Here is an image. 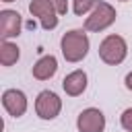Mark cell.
Masks as SVG:
<instances>
[{
	"label": "cell",
	"mask_w": 132,
	"mask_h": 132,
	"mask_svg": "<svg viewBox=\"0 0 132 132\" xmlns=\"http://www.w3.org/2000/svg\"><path fill=\"white\" fill-rule=\"evenodd\" d=\"M60 47H62L64 60L76 64L89 54V37H87V33L82 29H72V31L62 35Z\"/></svg>",
	"instance_id": "6da1fadb"
},
{
	"label": "cell",
	"mask_w": 132,
	"mask_h": 132,
	"mask_svg": "<svg viewBox=\"0 0 132 132\" xmlns=\"http://www.w3.org/2000/svg\"><path fill=\"white\" fill-rule=\"evenodd\" d=\"M126 56H128V43H126V39L122 35L111 33L99 43V58L109 66L122 64L126 60Z\"/></svg>",
	"instance_id": "7a4b0ae2"
},
{
	"label": "cell",
	"mask_w": 132,
	"mask_h": 132,
	"mask_svg": "<svg viewBox=\"0 0 132 132\" xmlns=\"http://www.w3.org/2000/svg\"><path fill=\"white\" fill-rule=\"evenodd\" d=\"M116 16H118V14H116V8H113L109 2L99 0L97 6H95V8L89 12V16L85 19V29H87V31H95V33L105 31L107 27L113 25Z\"/></svg>",
	"instance_id": "3957f363"
},
{
	"label": "cell",
	"mask_w": 132,
	"mask_h": 132,
	"mask_svg": "<svg viewBox=\"0 0 132 132\" xmlns=\"http://www.w3.org/2000/svg\"><path fill=\"white\" fill-rule=\"evenodd\" d=\"M62 111V99L54 91H41L35 99V113L41 120H54Z\"/></svg>",
	"instance_id": "277c9868"
},
{
	"label": "cell",
	"mask_w": 132,
	"mask_h": 132,
	"mask_svg": "<svg viewBox=\"0 0 132 132\" xmlns=\"http://www.w3.org/2000/svg\"><path fill=\"white\" fill-rule=\"evenodd\" d=\"M29 12L39 19V23L45 31H52V29L58 27V16L60 14L56 12V8L50 0H31L29 2Z\"/></svg>",
	"instance_id": "5b68a950"
},
{
	"label": "cell",
	"mask_w": 132,
	"mask_h": 132,
	"mask_svg": "<svg viewBox=\"0 0 132 132\" xmlns=\"http://www.w3.org/2000/svg\"><path fill=\"white\" fill-rule=\"evenodd\" d=\"M78 132H103L105 130V116L97 107H87L76 118Z\"/></svg>",
	"instance_id": "8992f818"
},
{
	"label": "cell",
	"mask_w": 132,
	"mask_h": 132,
	"mask_svg": "<svg viewBox=\"0 0 132 132\" xmlns=\"http://www.w3.org/2000/svg\"><path fill=\"white\" fill-rule=\"evenodd\" d=\"M2 105H4L8 116L21 118L27 111V95L19 89H6L2 93Z\"/></svg>",
	"instance_id": "52a82bcc"
},
{
	"label": "cell",
	"mask_w": 132,
	"mask_h": 132,
	"mask_svg": "<svg viewBox=\"0 0 132 132\" xmlns=\"http://www.w3.org/2000/svg\"><path fill=\"white\" fill-rule=\"evenodd\" d=\"M21 27H23V21H21V14L16 10H0V35H2V41H8L10 37H16L21 35Z\"/></svg>",
	"instance_id": "ba28073f"
},
{
	"label": "cell",
	"mask_w": 132,
	"mask_h": 132,
	"mask_svg": "<svg viewBox=\"0 0 132 132\" xmlns=\"http://www.w3.org/2000/svg\"><path fill=\"white\" fill-rule=\"evenodd\" d=\"M62 89H64L66 95H70V97L82 95L85 89H87V72H85V70H72L70 74L64 76Z\"/></svg>",
	"instance_id": "9c48e42d"
},
{
	"label": "cell",
	"mask_w": 132,
	"mask_h": 132,
	"mask_svg": "<svg viewBox=\"0 0 132 132\" xmlns=\"http://www.w3.org/2000/svg\"><path fill=\"white\" fill-rule=\"evenodd\" d=\"M56 70H58V60H56V56L47 54V56H41L33 64V70L31 72H33V76L37 80H47V78H52L56 74Z\"/></svg>",
	"instance_id": "30bf717a"
},
{
	"label": "cell",
	"mask_w": 132,
	"mask_h": 132,
	"mask_svg": "<svg viewBox=\"0 0 132 132\" xmlns=\"http://www.w3.org/2000/svg\"><path fill=\"white\" fill-rule=\"evenodd\" d=\"M19 56H21V52H19L16 43H10V41L0 43V64L2 66H12L19 60Z\"/></svg>",
	"instance_id": "8fae6325"
},
{
	"label": "cell",
	"mask_w": 132,
	"mask_h": 132,
	"mask_svg": "<svg viewBox=\"0 0 132 132\" xmlns=\"http://www.w3.org/2000/svg\"><path fill=\"white\" fill-rule=\"evenodd\" d=\"M99 0H72V10L76 16H82L87 12H91L95 6H97Z\"/></svg>",
	"instance_id": "7c38bea8"
},
{
	"label": "cell",
	"mask_w": 132,
	"mask_h": 132,
	"mask_svg": "<svg viewBox=\"0 0 132 132\" xmlns=\"http://www.w3.org/2000/svg\"><path fill=\"white\" fill-rule=\"evenodd\" d=\"M120 124H122L124 130L132 132V107H128V109L122 111V116H120Z\"/></svg>",
	"instance_id": "4fadbf2b"
},
{
	"label": "cell",
	"mask_w": 132,
	"mask_h": 132,
	"mask_svg": "<svg viewBox=\"0 0 132 132\" xmlns=\"http://www.w3.org/2000/svg\"><path fill=\"white\" fill-rule=\"evenodd\" d=\"M50 2L54 4V8H56L58 14H66L68 12V0H50Z\"/></svg>",
	"instance_id": "5bb4252c"
},
{
	"label": "cell",
	"mask_w": 132,
	"mask_h": 132,
	"mask_svg": "<svg viewBox=\"0 0 132 132\" xmlns=\"http://www.w3.org/2000/svg\"><path fill=\"white\" fill-rule=\"evenodd\" d=\"M124 82H126V89H128V91H132V72H128V74H126Z\"/></svg>",
	"instance_id": "9a60e30c"
},
{
	"label": "cell",
	"mask_w": 132,
	"mask_h": 132,
	"mask_svg": "<svg viewBox=\"0 0 132 132\" xmlns=\"http://www.w3.org/2000/svg\"><path fill=\"white\" fill-rule=\"evenodd\" d=\"M0 2H14V0H0Z\"/></svg>",
	"instance_id": "2e32d148"
},
{
	"label": "cell",
	"mask_w": 132,
	"mask_h": 132,
	"mask_svg": "<svg viewBox=\"0 0 132 132\" xmlns=\"http://www.w3.org/2000/svg\"><path fill=\"white\" fill-rule=\"evenodd\" d=\"M120 2H128V0H120Z\"/></svg>",
	"instance_id": "e0dca14e"
}]
</instances>
